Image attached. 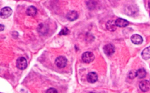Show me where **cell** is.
I'll return each mask as SVG.
<instances>
[{"label": "cell", "mask_w": 150, "mask_h": 93, "mask_svg": "<svg viewBox=\"0 0 150 93\" xmlns=\"http://www.w3.org/2000/svg\"><path fill=\"white\" fill-rule=\"evenodd\" d=\"M94 59V55L91 52H85L82 55V60L85 63H90Z\"/></svg>", "instance_id": "6da1fadb"}, {"label": "cell", "mask_w": 150, "mask_h": 93, "mask_svg": "<svg viewBox=\"0 0 150 93\" xmlns=\"http://www.w3.org/2000/svg\"><path fill=\"white\" fill-rule=\"evenodd\" d=\"M16 67L21 70L25 69L27 67V61L25 58L21 57L16 60Z\"/></svg>", "instance_id": "7a4b0ae2"}, {"label": "cell", "mask_w": 150, "mask_h": 93, "mask_svg": "<svg viewBox=\"0 0 150 93\" xmlns=\"http://www.w3.org/2000/svg\"><path fill=\"white\" fill-rule=\"evenodd\" d=\"M55 64L60 68H64L67 64V59L63 56H59L56 59Z\"/></svg>", "instance_id": "3957f363"}, {"label": "cell", "mask_w": 150, "mask_h": 93, "mask_svg": "<svg viewBox=\"0 0 150 93\" xmlns=\"http://www.w3.org/2000/svg\"><path fill=\"white\" fill-rule=\"evenodd\" d=\"M12 13V10L10 7H4L1 9L0 16L2 18L5 19L9 17Z\"/></svg>", "instance_id": "277c9868"}, {"label": "cell", "mask_w": 150, "mask_h": 93, "mask_svg": "<svg viewBox=\"0 0 150 93\" xmlns=\"http://www.w3.org/2000/svg\"><path fill=\"white\" fill-rule=\"evenodd\" d=\"M103 51L104 53L110 56L112 55L115 52V48L114 46L111 44H108L104 46L103 47Z\"/></svg>", "instance_id": "5b68a950"}, {"label": "cell", "mask_w": 150, "mask_h": 93, "mask_svg": "<svg viewBox=\"0 0 150 93\" xmlns=\"http://www.w3.org/2000/svg\"><path fill=\"white\" fill-rule=\"evenodd\" d=\"M139 88L144 92H146L150 89V82L148 80H142L139 85Z\"/></svg>", "instance_id": "8992f818"}, {"label": "cell", "mask_w": 150, "mask_h": 93, "mask_svg": "<svg viewBox=\"0 0 150 93\" xmlns=\"http://www.w3.org/2000/svg\"><path fill=\"white\" fill-rule=\"evenodd\" d=\"M131 40L132 43L136 45H139L142 43L143 39L142 36L138 34H134L131 37Z\"/></svg>", "instance_id": "52a82bcc"}, {"label": "cell", "mask_w": 150, "mask_h": 93, "mask_svg": "<svg viewBox=\"0 0 150 93\" xmlns=\"http://www.w3.org/2000/svg\"><path fill=\"white\" fill-rule=\"evenodd\" d=\"M87 79L90 83H94L98 79V75L96 72H91L87 74Z\"/></svg>", "instance_id": "ba28073f"}, {"label": "cell", "mask_w": 150, "mask_h": 93, "mask_svg": "<svg viewBox=\"0 0 150 93\" xmlns=\"http://www.w3.org/2000/svg\"><path fill=\"white\" fill-rule=\"evenodd\" d=\"M67 19L70 21H73L77 19L78 18V14L75 11H71L67 12L66 15Z\"/></svg>", "instance_id": "9c48e42d"}, {"label": "cell", "mask_w": 150, "mask_h": 93, "mask_svg": "<svg viewBox=\"0 0 150 93\" xmlns=\"http://www.w3.org/2000/svg\"><path fill=\"white\" fill-rule=\"evenodd\" d=\"M115 24H116L117 26L121 27V28L125 27L129 24V22L128 21H127L124 19H122V18H117L115 21Z\"/></svg>", "instance_id": "30bf717a"}, {"label": "cell", "mask_w": 150, "mask_h": 93, "mask_svg": "<svg viewBox=\"0 0 150 93\" xmlns=\"http://www.w3.org/2000/svg\"><path fill=\"white\" fill-rule=\"evenodd\" d=\"M106 28L110 31H111V32L114 31L117 28L115 22L114 20H109L106 23Z\"/></svg>", "instance_id": "8fae6325"}, {"label": "cell", "mask_w": 150, "mask_h": 93, "mask_svg": "<svg viewBox=\"0 0 150 93\" xmlns=\"http://www.w3.org/2000/svg\"><path fill=\"white\" fill-rule=\"evenodd\" d=\"M26 13L29 16H34L37 14V9L34 6H30L27 8Z\"/></svg>", "instance_id": "7c38bea8"}, {"label": "cell", "mask_w": 150, "mask_h": 93, "mask_svg": "<svg viewBox=\"0 0 150 93\" xmlns=\"http://www.w3.org/2000/svg\"><path fill=\"white\" fill-rule=\"evenodd\" d=\"M141 55L142 58L145 60L149 59L150 58V46H148L145 48L142 51L141 53Z\"/></svg>", "instance_id": "4fadbf2b"}, {"label": "cell", "mask_w": 150, "mask_h": 93, "mask_svg": "<svg viewBox=\"0 0 150 93\" xmlns=\"http://www.w3.org/2000/svg\"><path fill=\"white\" fill-rule=\"evenodd\" d=\"M146 72L144 68H140L137 71V76L139 78H144L145 77Z\"/></svg>", "instance_id": "5bb4252c"}, {"label": "cell", "mask_w": 150, "mask_h": 93, "mask_svg": "<svg viewBox=\"0 0 150 93\" xmlns=\"http://www.w3.org/2000/svg\"><path fill=\"white\" fill-rule=\"evenodd\" d=\"M128 75L130 79H134L135 77H137V71L132 70V71H129Z\"/></svg>", "instance_id": "9a60e30c"}, {"label": "cell", "mask_w": 150, "mask_h": 93, "mask_svg": "<svg viewBox=\"0 0 150 93\" xmlns=\"http://www.w3.org/2000/svg\"><path fill=\"white\" fill-rule=\"evenodd\" d=\"M46 93H57V91L55 88H50L46 91Z\"/></svg>", "instance_id": "2e32d148"}, {"label": "cell", "mask_w": 150, "mask_h": 93, "mask_svg": "<svg viewBox=\"0 0 150 93\" xmlns=\"http://www.w3.org/2000/svg\"><path fill=\"white\" fill-rule=\"evenodd\" d=\"M68 32H69V30L67 29V28H64V29H63L61 31V32L59 33V34H60H60L66 35V34H67Z\"/></svg>", "instance_id": "e0dca14e"}, {"label": "cell", "mask_w": 150, "mask_h": 93, "mask_svg": "<svg viewBox=\"0 0 150 93\" xmlns=\"http://www.w3.org/2000/svg\"><path fill=\"white\" fill-rule=\"evenodd\" d=\"M0 26H1V29H0V31H3V29H4V26L3 25L1 24V25H0Z\"/></svg>", "instance_id": "ac0fdd59"}, {"label": "cell", "mask_w": 150, "mask_h": 93, "mask_svg": "<svg viewBox=\"0 0 150 93\" xmlns=\"http://www.w3.org/2000/svg\"><path fill=\"white\" fill-rule=\"evenodd\" d=\"M148 6H149V8H150V1L148 2Z\"/></svg>", "instance_id": "d6986e66"}, {"label": "cell", "mask_w": 150, "mask_h": 93, "mask_svg": "<svg viewBox=\"0 0 150 93\" xmlns=\"http://www.w3.org/2000/svg\"><path fill=\"white\" fill-rule=\"evenodd\" d=\"M88 93H94V92H88Z\"/></svg>", "instance_id": "ffe728a7"}]
</instances>
